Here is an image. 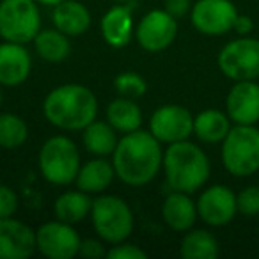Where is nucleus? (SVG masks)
I'll return each mask as SVG.
<instances>
[{
  "instance_id": "2eb2a0df",
  "label": "nucleus",
  "mask_w": 259,
  "mask_h": 259,
  "mask_svg": "<svg viewBox=\"0 0 259 259\" xmlns=\"http://www.w3.org/2000/svg\"><path fill=\"white\" fill-rule=\"evenodd\" d=\"M226 112L234 124H257L259 83L255 80L234 82L226 96Z\"/></svg>"
},
{
  "instance_id": "0eeeda50",
  "label": "nucleus",
  "mask_w": 259,
  "mask_h": 259,
  "mask_svg": "<svg viewBox=\"0 0 259 259\" xmlns=\"http://www.w3.org/2000/svg\"><path fill=\"white\" fill-rule=\"evenodd\" d=\"M41 30L39 4L36 0L0 2V37L11 43L27 45Z\"/></svg>"
},
{
  "instance_id": "423d86ee",
  "label": "nucleus",
  "mask_w": 259,
  "mask_h": 259,
  "mask_svg": "<svg viewBox=\"0 0 259 259\" xmlns=\"http://www.w3.org/2000/svg\"><path fill=\"white\" fill-rule=\"evenodd\" d=\"M37 163L45 180L59 187L71 185L82 167L78 148L66 135H54L48 139L41 146Z\"/></svg>"
},
{
  "instance_id": "473e14b6",
  "label": "nucleus",
  "mask_w": 259,
  "mask_h": 259,
  "mask_svg": "<svg viewBox=\"0 0 259 259\" xmlns=\"http://www.w3.org/2000/svg\"><path fill=\"white\" fill-rule=\"evenodd\" d=\"M192 0H165L163 2V9L169 13L170 16H174L176 20L183 18L185 15H188L192 9Z\"/></svg>"
},
{
  "instance_id": "7c9ffc66",
  "label": "nucleus",
  "mask_w": 259,
  "mask_h": 259,
  "mask_svg": "<svg viewBox=\"0 0 259 259\" xmlns=\"http://www.w3.org/2000/svg\"><path fill=\"white\" fill-rule=\"evenodd\" d=\"M18 209V195L8 185H0V219L13 217Z\"/></svg>"
},
{
  "instance_id": "e433bc0d",
  "label": "nucleus",
  "mask_w": 259,
  "mask_h": 259,
  "mask_svg": "<svg viewBox=\"0 0 259 259\" xmlns=\"http://www.w3.org/2000/svg\"><path fill=\"white\" fill-rule=\"evenodd\" d=\"M0 107H2V89H0Z\"/></svg>"
},
{
  "instance_id": "2f4dec72",
  "label": "nucleus",
  "mask_w": 259,
  "mask_h": 259,
  "mask_svg": "<svg viewBox=\"0 0 259 259\" xmlns=\"http://www.w3.org/2000/svg\"><path fill=\"white\" fill-rule=\"evenodd\" d=\"M103 240H94V238H87V240L80 241L78 255L85 259H100L107 257V248H105Z\"/></svg>"
},
{
  "instance_id": "39448f33",
  "label": "nucleus",
  "mask_w": 259,
  "mask_h": 259,
  "mask_svg": "<svg viewBox=\"0 0 259 259\" xmlns=\"http://www.w3.org/2000/svg\"><path fill=\"white\" fill-rule=\"evenodd\" d=\"M91 220L98 238L108 245L126 241L134 231V213L128 202L117 195H100L93 199Z\"/></svg>"
},
{
  "instance_id": "412c9836",
  "label": "nucleus",
  "mask_w": 259,
  "mask_h": 259,
  "mask_svg": "<svg viewBox=\"0 0 259 259\" xmlns=\"http://www.w3.org/2000/svg\"><path fill=\"white\" fill-rule=\"evenodd\" d=\"M233 128V121L227 112L217 108H206L194 115V135L204 144H222Z\"/></svg>"
},
{
  "instance_id": "b1692460",
  "label": "nucleus",
  "mask_w": 259,
  "mask_h": 259,
  "mask_svg": "<svg viewBox=\"0 0 259 259\" xmlns=\"http://www.w3.org/2000/svg\"><path fill=\"white\" fill-rule=\"evenodd\" d=\"M82 142L85 149L94 156H108L114 153L115 146H117V135L115 130L108 121H96L85 126L82 130Z\"/></svg>"
},
{
  "instance_id": "a211bd4d",
  "label": "nucleus",
  "mask_w": 259,
  "mask_h": 259,
  "mask_svg": "<svg viewBox=\"0 0 259 259\" xmlns=\"http://www.w3.org/2000/svg\"><path fill=\"white\" fill-rule=\"evenodd\" d=\"M100 30L107 45L112 48H124L135 34L132 9L121 4L110 8L101 18Z\"/></svg>"
},
{
  "instance_id": "ddd939ff",
  "label": "nucleus",
  "mask_w": 259,
  "mask_h": 259,
  "mask_svg": "<svg viewBox=\"0 0 259 259\" xmlns=\"http://www.w3.org/2000/svg\"><path fill=\"white\" fill-rule=\"evenodd\" d=\"M197 213L199 219L211 227L227 226L238 213L236 194L226 185H211L199 195Z\"/></svg>"
},
{
  "instance_id": "c756f323",
  "label": "nucleus",
  "mask_w": 259,
  "mask_h": 259,
  "mask_svg": "<svg viewBox=\"0 0 259 259\" xmlns=\"http://www.w3.org/2000/svg\"><path fill=\"white\" fill-rule=\"evenodd\" d=\"M108 259H146L148 257V252L142 250L141 247L134 243H126L121 241L117 245H112L107 250Z\"/></svg>"
},
{
  "instance_id": "5701e85b",
  "label": "nucleus",
  "mask_w": 259,
  "mask_h": 259,
  "mask_svg": "<svg viewBox=\"0 0 259 259\" xmlns=\"http://www.w3.org/2000/svg\"><path fill=\"white\" fill-rule=\"evenodd\" d=\"M91 208H93V199L87 192L78 188L61 194L54 204L55 219L68 224L82 222L87 215H91Z\"/></svg>"
},
{
  "instance_id": "dca6fc26",
  "label": "nucleus",
  "mask_w": 259,
  "mask_h": 259,
  "mask_svg": "<svg viewBox=\"0 0 259 259\" xmlns=\"http://www.w3.org/2000/svg\"><path fill=\"white\" fill-rule=\"evenodd\" d=\"M32 69V57L25 45L4 41L0 45V85L16 87L23 83Z\"/></svg>"
},
{
  "instance_id": "20e7f679",
  "label": "nucleus",
  "mask_w": 259,
  "mask_h": 259,
  "mask_svg": "<svg viewBox=\"0 0 259 259\" xmlns=\"http://www.w3.org/2000/svg\"><path fill=\"white\" fill-rule=\"evenodd\" d=\"M224 169L236 178L259 172V128L255 124H234L222 141Z\"/></svg>"
},
{
  "instance_id": "393cba45",
  "label": "nucleus",
  "mask_w": 259,
  "mask_h": 259,
  "mask_svg": "<svg viewBox=\"0 0 259 259\" xmlns=\"http://www.w3.org/2000/svg\"><path fill=\"white\" fill-rule=\"evenodd\" d=\"M219 241L206 229H188L180 243V254L185 259H215L219 255Z\"/></svg>"
},
{
  "instance_id": "c85d7f7f",
  "label": "nucleus",
  "mask_w": 259,
  "mask_h": 259,
  "mask_svg": "<svg viewBox=\"0 0 259 259\" xmlns=\"http://www.w3.org/2000/svg\"><path fill=\"white\" fill-rule=\"evenodd\" d=\"M238 213L243 217H257L259 215V185H250L236 194Z\"/></svg>"
},
{
  "instance_id": "a878e982",
  "label": "nucleus",
  "mask_w": 259,
  "mask_h": 259,
  "mask_svg": "<svg viewBox=\"0 0 259 259\" xmlns=\"http://www.w3.org/2000/svg\"><path fill=\"white\" fill-rule=\"evenodd\" d=\"M32 43L36 54L47 62H62L71 54L69 36L57 29L39 30Z\"/></svg>"
},
{
  "instance_id": "7ed1b4c3",
  "label": "nucleus",
  "mask_w": 259,
  "mask_h": 259,
  "mask_svg": "<svg viewBox=\"0 0 259 259\" xmlns=\"http://www.w3.org/2000/svg\"><path fill=\"white\" fill-rule=\"evenodd\" d=\"M163 172L172 190L195 194L209 180L211 163L204 149L190 141H180L169 144L163 153Z\"/></svg>"
},
{
  "instance_id": "f03ea898",
  "label": "nucleus",
  "mask_w": 259,
  "mask_h": 259,
  "mask_svg": "<svg viewBox=\"0 0 259 259\" xmlns=\"http://www.w3.org/2000/svg\"><path fill=\"white\" fill-rule=\"evenodd\" d=\"M43 114L55 128L80 132L98 115V100L82 83H64L47 94Z\"/></svg>"
},
{
  "instance_id": "f704fd0d",
  "label": "nucleus",
  "mask_w": 259,
  "mask_h": 259,
  "mask_svg": "<svg viewBox=\"0 0 259 259\" xmlns=\"http://www.w3.org/2000/svg\"><path fill=\"white\" fill-rule=\"evenodd\" d=\"M39 6H47V8H55L57 4H61L62 0H36Z\"/></svg>"
},
{
  "instance_id": "72a5a7b5",
  "label": "nucleus",
  "mask_w": 259,
  "mask_h": 259,
  "mask_svg": "<svg viewBox=\"0 0 259 259\" xmlns=\"http://www.w3.org/2000/svg\"><path fill=\"white\" fill-rule=\"evenodd\" d=\"M233 30L238 36H248V34L254 30V20L248 15H238L236 22L233 25Z\"/></svg>"
},
{
  "instance_id": "f8f14e48",
  "label": "nucleus",
  "mask_w": 259,
  "mask_h": 259,
  "mask_svg": "<svg viewBox=\"0 0 259 259\" xmlns=\"http://www.w3.org/2000/svg\"><path fill=\"white\" fill-rule=\"evenodd\" d=\"M178 36V20L165 9H153L142 16L135 29V37L146 52L158 54L174 43Z\"/></svg>"
},
{
  "instance_id": "f3484780",
  "label": "nucleus",
  "mask_w": 259,
  "mask_h": 259,
  "mask_svg": "<svg viewBox=\"0 0 259 259\" xmlns=\"http://www.w3.org/2000/svg\"><path fill=\"white\" fill-rule=\"evenodd\" d=\"M162 219L172 231L187 233L199 219L197 202L192 201L190 194L172 190L162 204Z\"/></svg>"
},
{
  "instance_id": "6ab92c4d",
  "label": "nucleus",
  "mask_w": 259,
  "mask_h": 259,
  "mask_svg": "<svg viewBox=\"0 0 259 259\" xmlns=\"http://www.w3.org/2000/svg\"><path fill=\"white\" fill-rule=\"evenodd\" d=\"M52 22L55 29L69 37L82 36L91 27V13L78 0H62L52 13Z\"/></svg>"
},
{
  "instance_id": "c9c22d12",
  "label": "nucleus",
  "mask_w": 259,
  "mask_h": 259,
  "mask_svg": "<svg viewBox=\"0 0 259 259\" xmlns=\"http://www.w3.org/2000/svg\"><path fill=\"white\" fill-rule=\"evenodd\" d=\"M112 2H117V4H126V2H132V0H112Z\"/></svg>"
},
{
  "instance_id": "9d476101",
  "label": "nucleus",
  "mask_w": 259,
  "mask_h": 259,
  "mask_svg": "<svg viewBox=\"0 0 259 259\" xmlns=\"http://www.w3.org/2000/svg\"><path fill=\"white\" fill-rule=\"evenodd\" d=\"M80 236L73 224L50 220L36 229V248L48 259H73L78 255Z\"/></svg>"
},
{
  "instance_id": "bb28decb",
  "label": "nucleus",
  "mask_w": 259,
  "mask_h": 259,
  "mask_svg": "<svg viewBox=\"0 0 259 259\" xmlns=\"http://www.w3.org/2000/svg\"><path fill=\"white\" fill-rule=\"evenodd\" d=\"M29 137V126L16 114H0V148L18 149Z\"/></svg>"
},
{
  "instance_id": "9b49d317",
  "label": "nucleus",
  "mask_w": 259,
  "mask_h": 259,
  "mask_svg": "<svg viewBox=\"0 0 259 259\" xmlns=\"http://www.w3.org/2000/svg\"><path fill=\"white\" fill-rule=\"evenodd\" d=\"M149 132L162 144L188 141V137L194 135V115L181 105H163L153 112Z\"/></svg>"
},
{
  "instance_id": "f257e3e1",
  "label": "nucleus",
  "mask_w": 259,
  "mask_h": 259,
  "mask_svg": "<svg viewBox=\"0 0 259 259\" xmlns=\"http://www.w3.org/2000/svg\"><path fill=\"white\" fill-rule=\"evenodd\" d=\"M162 142L144 130H135L119 139L114 153L112 165L115 176L130 187H144L156 178L162 169L163 151Z\"/></svg>"
},
{
  "instance_id": "cd10ccee",
  "label": "nucleus",
  "mask_w": 259,
  "mask_h": 259,
  "mask_svg": "<svg viewBox=\"0 0 259 259\" xmlns=\"http://www.w3.org/2000/svg\"><path fill=\"white\" fill-rule=\"evenodd\" d=\"M114 87L119 93V96L130 98V100H137V98L144 96L146 91H148L146 80L135 71L119 73L114 78Z\"/></svg>"
},
{
  "instance_id": "4be33fe9",
  "label": "nucleus",
  "mask_w": 259,
  "mask_h": 259,
  "mask_svg": "<svg viewBox=\"0 0 259 259\" xmlns=\"http://www.w3.org/2000/svg\"><path fill=\"white\" fill-rule=\"evenodd\" d=\"M107 121L115 132L130 134L142 126V110L135 100L119 96L107 107Z\"/></svg>"
},
{
  "instance_id": "6e6552de",
  "label": "nucleus",
  "mask_w": 259,
  "mask_h": 259,
  "mask_svg": "<svg viewBox=\"0 0 259 259\" xmlns=\"http://www.w3.org/2000/svg\"><path fill=\"white\" fill-rule=\"evenodd\" d=\"M217 64L224 76L233 82L259 78V39L240 36L219 52Z\"/></svg>"
},
{
  "instance_id": "1a4fd4ad",
  "label": "nucleus",
  "mask_w": 259,
  "mask_h": 259,
  "mask_svg": "<svg viewBox=\"0 0 259 259\" xmlns=\"http://www.w3.org/2000/svg\"><path fill=\"white\" fill-rule=\"evenodd\" d=\"M238 15L231 0H197L190 9V22L204 36H224L233 30Z\"/></svg>"
},
{
  "instance_id": "4468645a",
  "label": "nucleus",
  "mask_w": 259,
  "mask_h": 259,
  "mask_svg": "<svg viewBox=\"0 0 259 259\" xmlns=\"http://www.w3.org/2000/svg\"><path fill=\"white\" fill-rule=\"evenodd\" d=\"M36 250L32 227L13 217L0 219V259H27Z\"/></svg>"
},
{
  "instance_id": "aec40b11",
  "label": "nucleus",
  "mask_w": 259,
  "mask_h": 259,
  "mask_svg": "<svg viewBox=\"0 0 259 259\" xmlns=\"http://www.w3.org/2000/svg\"><path fill=\"white\" fill-rule=\"evenodd\" d=\"M115 178V169L107 156H96V158L85 162L80 167L76 174V188L87 194H101L112 185Z\"/></svg>"
}]
</instances>
